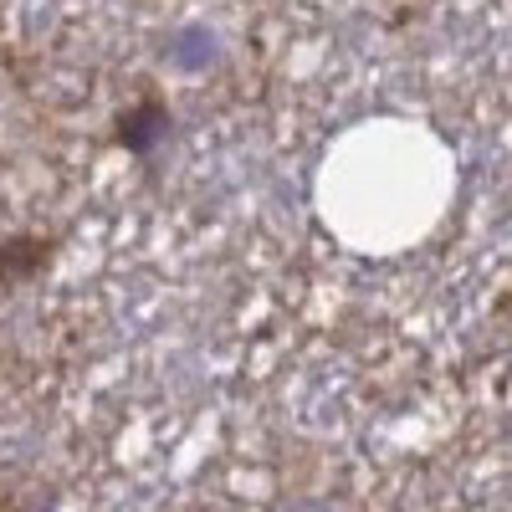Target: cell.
<instances>
[{
    "label": "cell",
    "mask_w": 512,
    "mask_h": 512,
    "mask_svg": "<svg viewBox=\"0 0 512 512\" xmlns=\"http://www.w3.org/2000/svg\"><path fill=\"white\" fill-rule=\"evenodd\" d=\"M164 139H169V108L159 98H144L128 113H118V144L128 154H154Z\"/></svg>",
    "instance_id": "6da1fadb"
},
{
    "label": "cell",
    "mask_w": 512,
    "mask_h": 512,
    "mask_svg": "<svg viewBox=\"0 0 512 512\" xmlns=\"http://www.w3.org/2000/svg\"><path fill=\"white\" fill-rule=\"evenodd\" d=\"M41 241H11V251L0 256V277H21V272H31L36 262H41Z\"/></svg>",
    "instance_id": "7a4b0ae2"
}]
</instances>
